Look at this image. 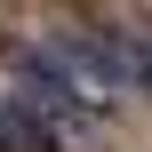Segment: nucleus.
<instances>
[{
  "instance_id": "obj_1",
  "label": "nucleus",
  "mask_w": 152,
  "mask_h": 152,
  "mask_svg": "<svg viewBox=\"0 0 152 152\" xmlns=\"http://www.w3.org/2000/svg\"><path fill=\"white\" fill-rule=\"evenodd\" d=\"M8 112L24 120V136L32 152H96V112L64 88V72L48 64V56H16L8 64Z\"/></svg>"
}]
</instances>
